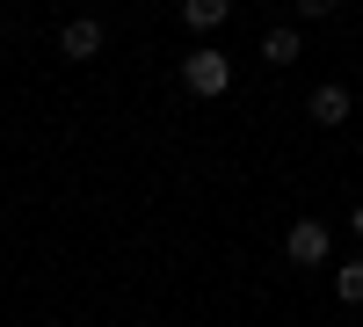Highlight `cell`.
Wrapping results in <instances>:
<instances>
[{
	"instance_id": "ba28073f",
	"label": "cell",
	"mask_w": 363,
	"mask_h": 327,
	"mask_svg": "<svg viewBox=\"0 0 363 327\" xmlns=\"http://www.w3.org/2000/svg\"><path fill=\"white\" fill-rule=\"evenodd\" d=\"M298 8H306V15H335L342 0H298Z\"/></svg>"
},
{
	"instance_id": "52a82bcc",
	"label": "cell",
	"mask_w": 363,
	"mask_h": 327,
	"mask_svg": "<svg viewBox=\"0 0 363 327\" xmlns=\"http://www.w3.org/2000/svg\"><path fill=\"white\" fill-rule=\"evenodd\" d=\"M335 299L342 306H363V262H342V270H335Z\"/></svg>"
},
{
	"instance_id": "3957f363",
	"label": "cell",
	"mask_w": 363,
	"mask_h": 327,
	"mask_svg": "<svg viewBox=\"0 0 363 327\" xmlns=\"http://www.w3.org/2000/svg\"><path fill=\"white\" fill-rule=\"evenodd\" d=\"M284 255L298 262V270H320V262H327V226H320V218H298V226L284 233Z\"/></svg>"
},
{
	"instance_id": "6da1fadb",
	"label": "cell",
	"mask_w": 363,
	"mask_h": 327,
	"mask_svg": "<svg viewBox=\"0 0 363 327\" xmlns=\"http://www.w3.org/2000/svg\"><path fill=\"white\" fill-rule=\"evenodd\" d=\"M182 87L203 95V102H218L225 87H233V58L225 51H189V58H182Z\"/></svg>"
},
{
	"instance_id": "7a4b0ae2",
	"label": "cell",
	"mask_w": 363,
	"mask_h": 327,
	"mask_svg": "<svg viewBox=\"0 0 363 327\" xmlns=\"http://www.w3.org/2000/svg\"><path fill=\"white\" fill-rule=\"evenodd\" d=\"M349 109H356V102H349V87H342V80H320L313 95H306V116H313L320 131H335V124H349Z\"/></svg>"
},
{
	"instance_id": "5b68a950",
	"label": "cell",
	"mask_w": 363,
	"mask_h": 327,
	"mask_svg": "<svg viewBox=\"0 0 363 327\" xmlns=\"http://www.w3.org/2000/svg\"><path fill=\"white\" fill-rule=\"evenodd\" d=\"M298 51H306V37H298L291 22H284V29H269V37H262V58H269V66H298Z\"/></svg>"
},
{
	"instance_id": "9c48e42d",
	"label": "cell",
	"mask_w": 363,
	"mask_h": 327,
	"mask_svg": "<svg viewBox=\"0 0 363 327\" xmlns=\"http://www.w3.org/2000/svg\"><path fill=\"white\" fill-rule=\"evenodd\" d=\"M349 233H356V240H363V204H356V211H349Z\"/></svg>"
},
{
	"instance_id": "277c9868",
	"label": "cell",
	"mask_w": 363,
	"mask_h": 327,
	"mask_svg": "<svg viewBox=\"0 0 363 327\" xmlns=\"http://www.w3.org/2000/svg\"><path fill=\"white\" fill-rule=\"evenodd\" d=\"M58 51H66L73 66H87V58H102V22H95V15H73L66 29H58Z\"/></svg>"
},
{
	"instance_id": "30bf717a",
	"label": "cell",
	"mask_w": 363,
	"mask_h": 327,
	"mask_svg": "<svg viewBox=\"0 0 363 327\" xmlns=\"http://www.w3.org/2000/svg\"><path fill=\"white\" fill-rule=\"evenodd\" d=\"M145 8H160V0H145Z\"/></svg>"
},
{
	"instance_id": "8992f818",
	"label": "cell",
	"mask_w": 363,
	"mask_h": 327,
	"mask_svg": "<svg viewBox=\"0 0 363 327\" xmlns=\"http://www.w3.org/2000/svg\"><path fill=\"white\" fill-rule=\"evenodd\" d=\"M233 15V0H182V22H189V29H218Z\"/></svg>"
}]
</instances>
